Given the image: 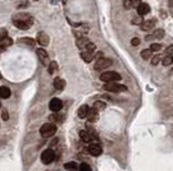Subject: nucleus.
<instances>
[{
  "label": "nucleus",
  "instance_id": "79ce46f5",
  "mask_svg": "<svg viewBox=\"0 0 173 171\" xmlns=\"http://www.w3.org/2000/svg\"><path fill=\"white\" fill-rule=\"evenodd\" d=\"M172 63H173V57H172Z\"/></svg>",
  "mask_w": 173,
  "mask_h": 171
},
{
  "label": "nucleus",
  "instance_id": "9d476101",
  "mask_svg": "<svg viewBox=\"0 0 173 171\" xmlns=\"http://www.w3.org/2000/svg\"><path fill=\"white\" fill-rule=\"evenodd\" d=\"M88 151H89V153L91 154V155H93V156H100L102 153H103V150H102V148L99 145V144H96V143L90 144L89 148H88Z\"/></svg>",
  "mask_w": 173,
  "mask_h": 171
},
{
  "label": "nucleus",
  "instance_id": "a211bd4d",
  "mask_svg": "<svg viewBox=\"0 0 173 171\" xmlns=\"http://www.w3.org/2000/svg\"><path fill=\"white\" fill-rule=\"evenodd\" d=\"M89 111H90L89 107H88L87 104H84V106H81L79 109H78V116H79L80 118H84V117L88 116Z\"/></svg>",
  "mask_w": 173,
  "mask_h": 171
},
{
  "label": "nucleus",
  "instance_id": "ea45409f",
  "mask_svg": "<svg viewBox=\"0 0 173 171\" xmlns=\"http://www.w3.org/2000/svg\"><path fill=\"white\" fill-rule=\"evenodd\" d=\"M62 1H63V3H66V2L68 1V0H62Z\"/></svg>",
  "mask_w": 173,
  "mask_h": 171
},
{
  "label": "nucleus",
  "instance_id": "f3484780",
  "mask_svg": "<svg viewBox=\"0 0 173 171\" xmlns=\"http://www.w3.org/2000/svg\"><path fill=\"white\" fill-rule=\"evenodd\" d=\"M11 96V90L8 86H0V98L8 99Z\"/></svg>",
  "mask_w": 173,
  "mask_h": 171
},
{
  "label": "nucleus",
  "instance_id": "c756f323",
  "mask_svg": "<svg viewBox=\"0 0 173 171\" xmlns=\"http://www.w3.org/2000/svg\"><path fill=\"white\" fill-rule=\"evenodd\" d=\"M149 50L152 51V52H158V51L161 50V45H160L159 43H152Z\"/></svg>",
  "mask_w": 173,
  "mask_h": 171
},
{
  "label": "nucleus",
  "instance_id": "0eeeda50",
  "mask_svg": "<svg viewBox=\"0 0 173 171\" xmlns=\"http://www.w3.org/2000/svg\"><path fill=\"white\" fill-rule=\"evenodd\" d=\"M49 108H50V110L52 112L57 113V112L61 111V109L63 108V102L58 98H53L51 99L50 103H49Z\"/></svg>",
  "mask_w": 173,
  "mask_h": 171
},
{
  "label": "nucleus",
  "instance_id": "4c0bfd02",
  "mask_svg": "<svg viewBox=\"0 0 173 171\" xmlns=\"http://www.w3.org/2000/svg\"><path fill=\"white\" fill-rule=\"evenodd\" d=\"M132 3H133V8H134V7H135V8H138V7L140 6L142 2H141V0H133Z\"/></svg>",
  "mask_w": 173,
  "mask_h": 171
},
{
  "label": "nucleus",
  "instance_id": "6ab92c4d",
  "mask_svg": "<svg viewBox=\"0 0 173 171\" xmlns=\"http://www.w3.org/2000/svg\"><path fill=\"white\" fill-rule=\"evenodd\" d=\"M80 56H81V58L86 63H91L92 59L94 58L93 53H90V52H88V51H84V52H81L80 53Z\"/></svg>",
  "mask_w": 173,
  "mask_h": 171
},
{
  "label": "nucleus",
  "instance_id": "423d86ee",
  "mask_svg": "<svg viewBox=\"0 0 173 171\" xmlns=\"http://www.w3.org/2000/svg\"><path fill=\"white\" fill-rule=\"evenodd\" d=\"M113 63L111 59H108V58H104V57H101L99 58V59L96 60L95 65H94V69L95 70H103V69H106V68H108L109 66Z\"/></svg>",
  "mask_w": 173,
  "mask_h": 171
},
{
  "label": "nucleus",
  "instance_id": "2eb2a0df",
  "mask_svg": "<svg viewBox=\"0 0 173 171\" xmlns=\"http://www.w3.org/2000/svg\"><path fill=\"white\" fill-rule=\"evenodd\" d=\"M65 85H66V83H65V81L63 79H61V78H55L54 81H53V86L57 90H63Z\"/></svg>",
  "mask_w": 173,
  "mask_h": 171
},
{
  "label": "nucleus",
  "instance_id": "f704fd0d",
  "mask_svg": "<svg viewBox=\"0 0 173 171\" xmlns=\"http://www.w3.org/2000/svg\"><path fill=\"white\" fill-rule=\"evenodd\" d=\"M141 43V40L138 38H133L132 40H131V44H132L133 46H138Z\"/></svg>",
  "mask_w": 173,
  "mask_h": 171
},
{
  "label": "nucleus",
  "instance_id": "e433bc0d",
  "mask_svg": "<svg viewBox=\"0 0 173 171\" xmlns=\"http://www.w3.org/2000/svg\"><path fill=\"white\" fill-rule=\"evenodd\" d=\"M4 37H8L7 36V30L6 29H0V39H2V38H4Z\"/></svg>",
  "mask_w": 173,
  "mask_h": 171
},
{
  "label": "nucleus",
  "instance_id": "7ed1b4c3",
  "mask_svg": "<svg viewBox=\"0 0 173 171\" xmlns=\"http://www.w3.org/2000/svg\"><path fill=\"white\" fill-rule=\"evenodd\" d=\"M100 79H101V81H103L105 83H111V82L120 81L121 75L119 74L118 72H115V71H106V72L102 73Z\"/></svg>",
  "mask_w": 173,
  "mask_h": 171
},
{
  "label": "nucleus",
  "instance_id": "37998d69",
  "mask_svg": "<svg viewBox=\"0 0 173 171\" xmlns=\"http://www.w3.org/2000/svg\"><path fill=\"white\" fill-rule=\"evenodd\" d=\"M36 1H38V0H36Z\"/></svg>",
  "mask_w": 173,
  "mask_h": 171
},
{
  "label": "nucleus",
  "instance_id": "a878e982",
  "mask_svg": "<svg viewBox=\"0 0 173 171\" xmlns=\"http://www.w3.org/2000/svg\"><path fill=\"white\" fill-rule=\"evenodd\" d=\"M57 69H58L57 63V62H50L49 67H48V72L50 73V74H53L55 71H57Z\"/></svg>",
  "mask_w": 173,
  "mask_h": 171
},
{
  "label": "nucleus",
  "instance_id": "58836bf2",
  "mask_svg": "<svg viewBox=\"0 0 173 171\" xmlns=\"http://www.w3.org/2000/svg\"><path fill=\"white\" fill-rule=\"evenodd\" d=\"M169 4H170V7H173V0H170Z\"/></svg>",
  "mask_w": 173,
  "mask_h": 171
},
{
  "label": "nucleus",
  "instance_id": "4be33fe9",
  "mask_svg": "<svg viewBox=\"0 0 173 171\" xmlns=\"http://www.w3.org/2000/svg\"><path fill=\"white\" fill-rule=\"evenodd\" d=\"M105 108H106V103L105 102H103V101H95L94 102V104H93V109L97 112L103 111Z\"/></svg>",
  "mask_w": 173,
  "mask_h": 171
},
{
  "label": "nucleus",
  "instance_id": "7c9ffc66",
  "mask_svg": "<svg viewBox=\"0 0 173 171\" xmlns=\"http://www.w3.org/2000/svg\"><path fill=\"white\" fill-rule=\"evenodd\" d=\"M160 60H161V56H160V55H156V56L153 57V59H152V62H150V63L156 66V65H158V63H159Z\"/></svg>",
  "mask_w": 173,
  "mask_h": 171
},
{
  "label": "nucleus",
  "instance_id": "2f4dec72",
  "mask_svg": "<svg viewBox=\"0 0 173 171\" xmlns=\"http://www.w3.org/2000/svg\"><path fill=\"white\" fill-rule=\"evenodd\" d=\"M123 7L126 9H132L133 8L132 0H123Z\"/></svg>",
  "mask_w": 173,
  "mask_h": 171
},
{
  "label": "nucleus",
  "instance_id": "20e7f679",
  "mask_svg": "<svg viewBox=\"0 0 173 171\" xmlns=\"http://www.w3.org/2000/svg\"><path fill=\"white\" fill-rule=\"evenodd\" d=\"M103 88L107 90V92H111V93H121V92H126L127 86L122 84H118L115 82H111V83H106L103 86Z\"/></svg>",
  "mask_w": 173,
  "mask_h": 171
},
{
  "label": "nucleus",
  "instance_id": "b1692460",
  "mask_svg": "<svg viewBox=\"0 0 173 171\" xmlns=\"http://www.w3.org/2000/svg\"><path fill=\"white\" fill-rule=\"evenodd\" d=\"M64 168L68 171H76L79 169V167H78V165L75 162H69L67 163H65L64 165Z\"/></svg>",
  "mask_w": 173,
  "mask_h": 171
},
{
  "label": "nucleus",
  "instance_id": "5701e85b",
  "mask_svg": "<svg viewBox=\"0 0 173 171\" xmlns=\"http://www.w3.org/2000/svg\"><path fill=\"white\" fill-rule=\"evenodd\" d=\"M49 119H50V122H52L53 124H54V123H62V122H63V116L62 115H58L57 113H53L52 115L49 116Z\"/></svg>",
  "mask_w": 173,
  "mask_h": 171
},
{
  "label": "nucleus",
  "instance_id": "412c9836",
  "mask_svg": "<svg viewBox=\"0 0 173 171\" xmlns=\"http://www.w3.org/2000/svg\"><path fill=\"white\" fill-rule=\"evenodd\" d=\"M153 27H154V22L150 21V19L145 21L144 23L141 25V29H142L143 31H148V30H150Z\"/></svg>",
  "mask_w": 173,
  "mask_h": 171
},
{
  "label": "nucleus",
  "instance_id": "f8f14e48",
  "mask_svg": "<svg viewBox=\"0 0 173 171\" xmlns=\"http://www.w3.org/2000/svg\"><path fill=\"white\" fill-rule=\"evenodd\" d=\"M136 10H138V15H141V16H144L146 15V14L149 12V6H148L147 3H144V2H142V3L140 4V6L136 8Z\"/></svg>",
  "mask_w": 173,
  "mask_h": 171
},
{
  "label": "nucleus",
  "instance_id": "cd10ccee",
  "mask_svg": "<svg viewBox=\"0 0 173 171\" xmlns=\"http://www.w3.org/2000/svg\"><path fill=\"white\" fill-rule=\"evenodd\" d=\"M131 23L133 24V25H142L143 23H144V18H142V16H135L134 18L131 21Z\"/></svg>",
  "mask_w": 173,
  "mask_h": 171
},
{
  "label": "nucleus",
  "instance_id": "a19ab883",
  "mask_svg": "<svg viewBox=\"0 0 173 171\" xmlns=\"http://www.w3.org/2000/svg\"><path fill=\"white\" fill-rule=\"evenodd\" d=\"M0 79H2V75H1V73H0Z\"/></svg>",
  "mask_w": 173,
  "mask_h": 171
},
{
  "label": "nucleus",
  "instance_id": "c9c22d12",
  "mask_svg": "<svg viewBox=\"0 0 173 171\" xmlns=\"http://www.w3.org/2000/svg\"><path fill=\"white\" fill-rule=\"evenodd\" d=\"M165 53H167V54H168V56L171 55V54H173V44H172V45H170V46H168L167 50H165Z\"/></svg>",
  "mask_w": 173,
  "mask_h": 171
},
{
  "label": "nucleus",
  "instance_id": "39448f33",
  "mask_svg": "<svg viewBox=\"0 0 173 171\" xmlns=\"http://www.w3.org/2000/svg\"><path fill=\"white\" fill-rule=\"evenodd\" d=\"M54 158H55V154L52 150H50V148L43 151L42 154H41V162L45 163V165H50V163L54 160Z\"/></svg>",
  "mask_w": 173,
  "mask_h": 171
},
{
  "label": "nucleus",
  "instance_id": "6e6552de",
  "mask_svg": "<svg viewBox=\"0 0 173 171\" xmlns=\"http://www.w3.org/2000/svg\"><path fill=\"white\" fill-rule=\"evenodd\" d=\"M36 53H37V56H38L39 60H40V63H42L43 66L48 65L49 63V55H48L47 51L43 50V48H37Z\"/></svg>",
  "mask_w": 173,
  "mask_h": 171
},
{
  "label": "nucleus",
  "instance_id": "f257e3e1",
  "mask_svg": "<svg viewBox=\"0 0 173 171\" xmlns=\"http://www.w3.org/2000/svg\"><path fill=\"white\" fill-rule=\"evenodd\" d=\"M13 25L21 30H27L31 27L34 23V18L28 13H19L12 18Z\"/></svg>",
  "mask_w": 173,
  "mask_h": 171
},
{
  "label": "nucleus",
  "instance_id": "f03ea898",
  "mask_svg": "<svg viewBox=\"0 0 173 171\" xmlns=\"http://www.w3.org/2000/svg\"><path fill=\"white\" fill-rule=\"evenodd\" d=\"M57 130V127L53 123H46L41 126L40 128V135L42 138H50V137L54 136Z\"/></svg>",
  "mask_w": 173,
  "mask_h": 171
},
{
  "label": "nucleus",
  "instance_id": "1a4fd4ad",
  "mask_svg": "<svg viewBox=\"0 0 173 171\" xmlns=\"http://www.w3.org/2000/svg\"><path fill=\"white\" fill-rule=\"evenodd\" d=\"M37 42L41 46H48L49 42H50V38H49V36L45 31H40L37 35Z\"/></svg>",
  "mask_w": 173,
  "mask_h": 171
},
{
  "label": "nucleus",
  "instance_id": "473e14b6",
  "mask_svg": "<svg viewBox=\"0 0 173 171\" xmlns=\"http://www.w3.org/2000/svg\"><path fill=\"white\" fill-rule=\"evenodd\" d=\"M171 63H172V57H170V56H167V57H165L164 59H162V65L164 66H169Z\"/></svg>",
  "mask_w": 173,
  "mask_h": 171
},
{
  "label": "nucleus",
  "instance_id": "ddd939ff",
  "mask_svg": "<svg viewBox=\"0 0 173 171\" xmlns=\"http://www.w3.org/2000/svg\"><path fill=\"white\" fill-rule=\"evenodd\" d=\"M79 136H80V138L82 139V141H84V142H87V143H89V142H91L92 140H94V137L86 130H80Z\"/></svg>",
  "mask_w": 173,
  "mask_h": 171
},
{
  "label": "nucleus",
  "instance_id": "4468645a",
  "mask_svg": "<svg viewBox=\"0 0 173 171\" xmlns=\"http://www.w3.org/2000/svg\"><path fill=\"white\" fill-rule=\"evenodd\" d=\"M90 43V40L88 38H86V37H80V38L77 39V42L76 44L78 48H80V50H84V48H87V45Z\"/></svg>",
  "mask_w": 173,
  "mask_h": 171
},
{
  "label": "nucleus",
  "instance_id": "aec40b11",
  "mask_svg": "<svg viewBox=\"0 0 173 171\" xmlns=\"http://www.w3.org/2000/svg\"><path fill=\"white\" fill-rule=\"evenodd\" d=\"M19 43L27 45V46H35L36 41L31 38H21V39H19Z\"/></svg>",
  "mask_w": 173,
  "mask_h": 171
},
{
  "label": "nucleus",
  "instance_id": "c85d7f7f",
  "mask_svg": "<svg viewBox=\"0 0 173 171\" xmlns=\"http://www.w3.org/2000/svg\"><path fill=\"white\" fill-rule=\"evenodd\" d=\"M79 171H92L90 165H88L87 163H82L79 166Z\"/></svg>",
  "mask_w": 173,
  "mask_h": 171
},
{
  "label": "nucleus",
  "instance_id": "393cba45",
  "mask_svg": "<svg viewBox=\"0 0 173 171\" xmlns=\"http://www.w3.org/2000/svg\"><path fill=\"white\" fill-rule=\"evenodd\" d=\"M152 55H153V52L149 50V48H145V50H143L142 52H141V57H142L144 60H148L150 57H152Z\"/></svg>",
  "mask_w": 173,
  "mask_h": 171
},
{
  "label": "nucleus",
  "instance_id": "dca6fc26",
  "mask_svg": "<svg viewBox=\"0 0 173 171\" xmlns=\"http://www.w3.org/2000/svg\"><path fill=\"white\" fill-rule=\"evenodd\" d=\"M88 121L90 122V123H94V122L97 121V118H99V112L95 111L93 108L90 109L89 113H88Z\"/></svg>",
  "mask_w": 173,
  "mask_h": 171
},
{
  "label": "nucleus",
  "instance_id": "9b49d317",
  "mask_svg": "<svg viewBox=\"0 0 173 171\" xmlns=\"http://www.w3.org/2000/svg\"><path fill=\"white\" fill-rule=\"evenodd\" d=\"M12 44H13V40L10 37H4V38L0 39V52L7 50Z\"/></svg>",
  "mask_w": 173,
  "mask_h": 171
},
{
  "label": "nucleus",
  "instance_id": "72a5a7b5",
  "mask_svg": "<svg viewBox=\"0 0 173 171\" xmlns=\"http://www.w3.org/2000/svg\"><path fill=\"white\" fill-rule=\"evenodd\" d=\"M1 117H2V121H8V119H9V113H8V111H7L6 109L2 110Z\"/></svg>",
  "mask_w": 173,
  "mask_h": 171
},
{
  "label": "nucleus",
  "instance_id": "bb28decb",
  "mask_svg": "<svg viewBox=\"0 0 173 171\" xmlns=\"http://www.w3.org/2000/svg\"><path fill=\"white\" fill-rule=\"evenodd\" d=\"M153 37L156 38V39L164 38V37H165V30H164V29H161V28L156 29V30L154 31V33H153Z\"/></svg>",
  "mask_w": 173,
  "mask_h": 171
}]
</instances>
